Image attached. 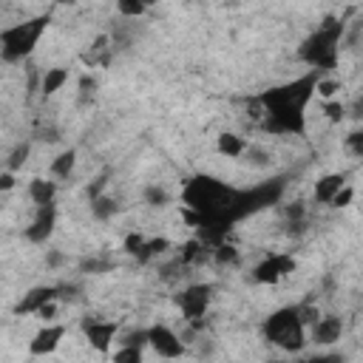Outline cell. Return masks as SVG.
Here are the masks:
<instances>
[{
	"mask_svg": "<svg viewBox=\"0 0 363 363\" xmlns=\"http://www.w3.org/2000/svg\"><path fill=\"white\" fill-rule=\"evenodd\" d=\"M341 34H343V23L329 18V20L301 46V60L310 62L312 68H335Z\"/></svg>",
	"mask_w": 363,
	"mask_h": 363,
	"instance_id": "6da1fadb",
	"label": "cell"
},
{
	"mask_svg": "<svg viewBox=\"0 0 363 363\" xmlns=\"http://www.w3.org/2000/svg\"><path fill=\"white\" fill-rule=\"evenodd\" d=\"M264 335L270 343L286 349V352H301L304 349V324L298 318L296 307H284L272 312L264 324Z\"/></svg>",
	"mask_w": 363,
	"mask_h": 363,
	"instance_id": "7a4b0ae2",
	"label": "cell"
},
{
	"mask_svg": "<svg viewBox=\"0 0 363 363\" xmlns=\"http://www.w3.org/2000/svg\"><path fill=\"white\" fill-rule=\"evenodd\" d=\"M48 26V18H34L29 23H18L12 29H6L4 34H0V57L15 62V60H23L34 51L40 34L46 32Z\"/></svg>",
	"mask_w": 363,
	"mask_h": 363,
	"instance_id": "3957f363",
	"label": "cell"
},
{
	"mask_svg": "<svg viewBox=\"0 0 363 363\" xmlns=\"http://www.w3.org/2000/svg\"><path fill=\"white\" fill-rule=\"evenodd\" d=\"M210 296H213V286L210 284H193L187 286L185 293L179 296V307H182V315L193 324H199V318L207 312L210 307Z\"/></svg>",
	"mask_w": 363,
	"mask_h": 363,
	"instance_id": "277c9868",
	"label": "cell"
},
{
	"mask_svg": "<svg viewBox=\"0 0 363 363\" xmlns=\"http://www.w3.org/2000/svg\"><path fill=\"white\" fill-rule=\"evenodd\" d=\"M148 343H151V346L157 349V355H162V357H179V355L185 352L182 338H179L171 326H162V324H157V326L148 329Z\"/></svg>",
	"mask_w": 363,
	"mask_h": 363,
	"instance_id": "5b68a950",
	"label": "cell"
},
{
	"mask_svg": "<svg viewBox=\"0 0 363 363\" xmlns=\"http://www.w3.org/2000/svg\"><path fill=\"white\" fill-rule=\"evenodd\" d=\"M293 270H296V261H293V258H286V256H270V258H264V261L256 267L253 278H256L258 284H278L284 275H289Z\"/></svg>",
	"mask_w": 363,
	"mask_h": 363,
	"instance_id": "8992f818",
	"label": "cell"
},
{
	"mask_svg": "<svg viewBox=\"0 0 363 363\" xmlns=\"http://www.w3.org/2000/svg\"><path fill=\"white\" fill-rule=\"evenodd\" d=\"M83 329H86V338L91 341V346L97 352H108L119 326H117V321H86Z\"/></svg>",
	"mask_w": 363,
	"mask_h": 363,
	"instance_id": "52a82bcc",
	"label": "cell"
},
{
	"mask_svg": "<svg viewBox=\"0 0 363 363\" xmlns=\"http://www.w3.org/2000/svg\"><path fill=\"white\" fill-rule=\"evenodd\" d=\"M54 222H57V210L54 204H46V207H37V216H34V222L32 227L26 230V239L29 242H46L51 233H54Z\"/></svg>",
	"mask_w": 363,
	"mask_h": 363,
	"instance_id": "ba28073f",
	"label": "cell"
},
{
	"mask_svg": "<svg viewBox=\"0 0 363 363\" xmlns=\"http://www.w3.org/2000/svg\"><path fill=\"white\" fill-rule=\"evenodd\" d=\"M62 335H65V326H60V324H46V326L32 338V343H29L32 355H51V352L60 346Z\"/></svg>",
	"mask_w": 363,
	"mask_h": 363,
	"instance_id": "9c48e42d",
	"label": "cell"
},
{
	"mask_svg": "<svg viewBox=\"0 0 363 363\" xmlns=\"http://www.w3.org/2000/svg\"><path fill=\"white\" fill-rule=\"evenodd\" d=\"M57 301V286H34L29 296H23V301L15 307L18 315H37V310H43L46 304Z\"/></svg>",
	"mask_w": 363,
	"mask_h": 363,
	"instance_id": "30bf717a",
	"label": "cell"
},
{
	"mask_svg": "<svg viewBox=\"0 0 363 363\" xmlns=\"http://www.w3.org/2000/svg\"><path fill=\"white\" fill-rule=\"evenodd\" d=\"M341 332H343V324H341V318H335V315H326V318H318L315 321V332H312V338L318 341V343H335V341H341Z\"/></svg>",
	"mask_w": 363,
	"mask_h": 363,
	"instance_id": "8fae6325",
	"label": "cell"
},
{
	"mask_svg": "<svg viewBox=\"0 0 363 363\" xmlns=\"http://www.w3.org/2000/svg\"><path fill=\"white\" fill-rule=\"evenodd\" d=\"M341 187H346L343 173H326V176L318 179V185H315V199L324 202V204H329V202L341 193Z\"/></svg>",
	"mask_w": 363,
	"mask_h": 363,
	"instance_id": "7c38bea8",
	"label": "cell"
},
{
	"mask_svg": "<svg viewBox=\"0 0 363 363\" xmlns=\"http://www.w3.org/2000/svg\"><path fill=\"white\" fill-rule=\"evenodd\" d=\"M54 193H57L54 182H46V179H32V185H29V196H32V202H34L37 207L54 204Z\"/></svg>",
	"mask_w": 363,
	"mask_h": 363,
	"instance_id": "4fadbf2b",
	"label": "cell"
},
{
	"mask_svg": "<svg viewBox=\"0 0 363 363\" xmlns=\"http://www.w3.org/2000/svg\"><path fill=\"white\" fill-rule=\"evenodd\" d=\"M216 151H219L222 157H227V159H239L244 154V139L236 136V133H222L219 142H216Z\"/></svg>",
	"mask_w": 363,
	"mask_h": 363,
	"instance_id": "5bb4252c",
	"label": "cell"
},
{
	"mask_svg": "<svg viewBox=\"0 0 363 363\" xmlns=\"http://www.w3.org/2000/svg\"><path fill=\"white\" fill-rule=\"evenodd\" d=\"M65 80H68V71H65V68H51V71H46V77H43V94H46V97L57 94V91L65 86Z\"/></svg>",
	"mask_w": 363,
	"mask_h": 363,
	"instance_id": "9a60e30c",
	"label": "cell"
},
{
	"mask_svg": "<svg viewBox=\"0 0 363 363\" xmlns=\"http://www.w3.org/2000/svg\"><path fill=\"white\" fill-rule=\"evenodd\" d=\"M74 162H77V154H74V151H65V154H60V157L54 159V165H51V173L65 179L71 171H74Z\"/></svg>",
	"mask_w": 363,
	"mask_h": 363,
	"instance_id": "2e32d148",
	"label": "cell"
},
{
	"mask_svg": "<svg viewBox=\"0 0 363 363\" xmlns=\"http://www.w3.org/2000/svg\"><path fill=\"white\" fill-rule=\"evenodd\" d=\"M168 247H171V242H168V239H154V242H145V247H142L139 258H142V261H148V258H154V256H162Z\"/></svg>",
	"mask_w": 363,
	"mask_h": 363,
	"instance_id": "e0dca14e",
	"label": "cell"
},
{
	"mask_svg": "<svg viewBox=\"0 0 363 363\" xmlns=\"http://www.w3.org/2000/svg\"><path fill=\"white\" fill-rule=\"evenodd\" d=\"M114 363H142V349L139 346H122L114 352Z\"/></svg>",
	"mask_w": 363,
	"mask_h": 363,
	"instance_id": "ac0fdd59",
	"label": "cell"
},
{
	"mask_svg": "<svg viewBox=\"0 0 363 363\" xmlns=\"http://www.w3.org/2000/svg\"><path fill=\"white\" fill-rule=\"evenodd\" d=\"M117 9H119V15H125V18H139V15H145V4H131V0H119Z\"/></svg>",
	"mask_w": 363,
	"mask_h": 363,
	"instance_id": "d6986e66",
	"label": "cell"
},
{
	"mask_svg": "<svg viewBox=\"0 0 363 363\" xmlns=\"http://www.w3.org/2000/svg\"><path fill=\"white\" fill-rule=\"evenodd\" d=\"M324 114H326L329 122H341V119L346 117V108H343L341 103H326V105H324Z\"/></svg>",
	"mask_w": 363,
	"mask_h": 363,
	"instance_id": "ffe728a7",
	"label": "cell"
},
{
	"mask_svg": "<svg viewBox=\"0 0 363 363\" xmlns=\"http://www.w3.org/2000/svg\"><path fill=\"white\" fill-rule=\"evenodd\" d=\"M142 247H145V239H142L139 233H131V236L125 239V253H131V256H139V253H142Z\"/></svg>",
	"mask_w": 363,
	"mask_h": 363,
	"instance_id": "44dd1931",
	"label": "cell"
},
{
	"mask_svg": "<svg viewBox=\"0 0 363 363\" xmlns=\"http://www.w3.org/2000/svg\"><path fill=\"white\" fill-rule=\"evenodd\" d=\"M315 91H318L321 97H326V100H329V97H335V91H341V86H338V83H332V80H318V83H315Z\"/></svg>",
	"mask_w": 363,
	"mask_h": 363,
	"instance_id": "7402d4cb",
	"label": "cell"
},
{
	"mask_svg": "<svg viewBox=\"0 0 363 363\" xmlns=\"http://www.w3.org/2000/svg\"><path fill=\"white\" fill-rule=\"evenodd\" d=\"M352 199H355V190H352V187H341V193H338L329 204H335V207H349Z\"/></svg>",
	"mask_w": 363,
	"mask_h": 363,
	"instance_id": "603a6c76",
	"label": "cell"
},
{
	"mask_svg": "<svg viewBox=\"0 0 363 363\" xmlns=\"http://www.w3.org/2000/svg\"><path fill=\"white\" fill-rule=\"evenodd\" d=\"M145 199H148L151 204H157V207H162V204L168 202V193H165V190H159V187H148V193H145Z\"/></svg>",
	"mask_w": 363,
	"mask_h": 363,
	"instance_id": "cb8c5ba5",
	"label": "cell"
},
{
	"mask_svg": "<svg viewBox=\"0 0 363 363\" xmlns=\"http://www.w3.org/2000/svg\"><path fill=\"white\" fill-rule=\"evenodd\" d=\"M94 213L100 216V219H105V216L114 213V202H111V199H97V202H94Z\"/></svg>",
	"mask_w": 363,
	"mask_h": 363,
	"instance_id": "d4e9b609",
	"label": "cell"
},
{
	"mask_svg": "<svg viewBox=\"0 0 363 363\" xmlns=\"http://www.w3.org/2000/svg\"><path fill=\"white\" fill-rule=\"evenodd\" d=\"M202 247H204L202 242H187V247H185V253H182V261H193L199 253H204Z\"/></svg>",
	"mask_w": 363,
	"mask_h": 363,
	"instance_id": "484cf974",
	"label": "cell"
},
{
	"mask_svg": "<svg viewBox=\"0 0 363 363\" xmlns=\"http://www.w3.org/2000/svg\"><path fill=\"white\" fill-rule=\"evenodd\" d=\"M307 363H343V355H315V357H310Z\"/></svg>",
	"mask_w": 363,
	"mask_h": 363,
	"instance_id": "4316f807",
	"label": "cell"
},
{
	"mask_svg": "<svg viewBox=\"0 0 363 363\" xmlns=\"http://www.w3.org/2000/svg\"><path fill=\"white\" fill-rule=\"evenodd\" d=\"M349 148L355 151V154H363V133H349Z\"/></svg>",
	"mask_w": 363,
	"mask_h": 363,
	"instance_id": "83f0119b",
	"label": "cell"
},
{
	"mask_svg": "<svg viewBox=\"0 0 363 363\" xmlns=\"http://www.w3.org/2000/svg\"><path fill=\"white\" fill-rule=\"evenodd\" d=\"M216 258H219V261H236V250L233 247H219V253H216Z\"/></svg>",
	"mask_w": 363,
	"mask_h": 363,
	"instance_id": "f1b7e54d",
	"label": "cell"
},
{
	"mask_svg": "<svg viewBox=\"0 0 363 363\" xmlns=\"http://www.w3.org/2000/svg\"><path fill=\"white\" fill-rule=\"evenodd\" d=\"M26 157H29V148L23 145V148H18V151H15V157H12V168H20V165L26 162Z\"/></svg>",
	"mask_w": 363,
	"mask_h": 363,
	"instance_id": "f546056e",
	"label": "cell"
},
{
	"mask_svg": "<svg viewBox=\"0 0 363 363\" xmlns=\"http://www.w3.org/2000/svg\"><path fill=\"white\" fill-rule=\"evenodd\" d=\"M37 315H40L43 321H51V318L57 315V304H54V301H51V304H46L43 310H37Z\"/></svg>",
	"mask_w": 363,
	"mask_h": 363,
	"instance_id": "4dcf8cb0",
	"label": "cell"
},
{
	"mask_svg": "<svg viewBox=\"0 0 363 363\" xmlns=\"http://www.w3.org/2000/svg\"><path fill=\"white\" fill-rule=\"evenodd\" d=\"M15 187V176L12 173H0V190H12Z\"/></svg>",
	"mask_w": 363,
	"mask_h": 363,
	"instance_id": "1f68e13d",
	"label": "cell"
},
{
	"mask_svg": "<svg viewBox=\"0 0 363 363\" xmlns=\"http://www.w3.org/2000/svg\"><path fill=\"white\" fill-rule=\"evenodd\" d=\"M272 363H286V360H272Z\"/></svg>",
	"mask_w": 363,
	"mask_h": 363,
	"instance_id": "d6a6232c",
	"label": "cell"
}]
</instances>
